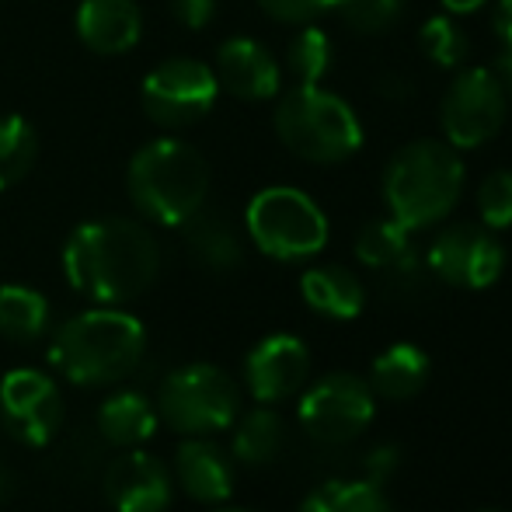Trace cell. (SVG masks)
Here are the masks:
<instances>
[{
	"instance_id": "cell-14",
	"label": "cell",
	"mask_w": 512,
	"mask_h": 512,
	"mask_svg": "<svg viewBox=\"0 0 512 512\" xmlns=\"http://www.w3.org/2000/svg\"><path fill=\"white\" fill-rule=\"evenodd\" d=\"M105 499L115 512H168L175 499V478L161 457L136 446L108 464Z\"/></svg>"
},
{
	"instance_id": "cell-9",
	"label": "cell",
	"mask_w": 512,
	"mask_h": 512,
	"mask_svg": "<svg viewBox=\"0 0 512 512\" xmlns=\"http://www.w3.org/2000/svg\"><path fill=\"white\" fill-rule=\"evenodd\" d=\"M377 394L356 373H328L317 384H310L300 398V425L317 443H349L363 436L373 422Z\"/></svg>"
},
{
	"instance_id": "cell-25",
	"label": "cell",
	"mask_w": 512,
	"mask_h": 512,
	"mask_svg": "<svg viewBox=\"0 0 512 512\" xmlns=\"http://www.w3.org/2000/svg\"><path fill=\"white\" fill-rule=\"evenodd\" d=\"M300 512H394L384 485L373 481H324L304 499Z\"/></svg>"
},
{
	"instance_id": "cell-24",
	"label": "cell",
	"mask_w": 512,
	"mask_h": 512,
	"mask_svg": "<svg viewBox=\"0 0 512 512\" xmlns=\"http://www.w3.org/2000/svg\"><path fill=\"white\" fill-rule=\"evenodd\" d=\"M49 328V300L32 286H0V335L7 342H35Z\"/></svg>"
},
{
	"instance_id": "cell-22",
	"label": "cell",
	"mask_w": 512,
	"mask_h": 512,
	"mask_svg": "<svg viewBox=\"0 0 512 512\" xmlns=\"http://www.w3.org/2000/svg\"><path fill=\"white\" fill-rule=\"evenodd\" d=\"M411 230L401 227L398 220H373L363 227L356 241V255L363 265L370 269H384V272H415L418 258H415V248L408 241Z\"/></svg>"
},
{
	"instance_id": "cell-16",
	"label": "cell",
	"mask_w": 512,
	"mask_h": 512,
	"mask_svg": "<svg viewBox=\"0 0 512 512\" xmlns=\"http://www.w3.org/2000/svg\"><path fill=\"white\" fill-rule=\"evenodd\" d=\"M175 481L192 502L220 506L234 495V464L216 443L189 436L175 453Z\"/></svg>"
},
{
	"instance_id": "cell-2",
	"label": "cell",
	"mask_w": 512,
	"mask_h": 512,
	"mask_svg": "<svg viewBox=\"0 0 512 512\" xmlns=\"http://www.w3.org/2000/svg\"><path fill=\"white\" fill-rule=\"evenodd\" d=\"M147 331L119 307H95L70 317L53 338L49 363L77 387H108L140 366Z\"/></svg>"
},
{
	"instance_id": "cell-38",
	"label": "cell",
	"mask_w": 512,
	"mask_h": 512,
	"mask_svg": "<svg viewBox=\"0 0 512 512\" xmlns=\"http://www.w3.org/2000/svg\"><path fill=\"white\" fill-rule=\"evenodd\" d=\"M0 495H4V464H0Z\"/></svg>"
},
{
	"instance_id": "cell-12",
	"label": "cell",
	"mask_w": 512,
	"mask_h": 512,
	"mask_svg": "<svg viewBox=\"0 0 512 512\" xmlns=\"http://www.w3.org/2000/svg\"><path fill=\"white\" fill-rule=\"evenodd\" d=\"M220 95L216 74L199 60H168L143 81V105L161 126H189L213 108Z\"/></svg>"
},
{
	"instance_id": "cell-30",
	"label": "cell",
	"mask_w": 512,
	"mask_h": 512,
	"mask_svg": "<svg viewBox=\"0 0 512 512\" xmlns=\"http://www.w3.org/2000/svg\"><path fill=\"white\" fill-rule=\"evenodd\" d=\"M478 213L488 230L512 227V171H492L478 189Z\"/></svg>"
},
{
	"instance_id": "cell-31",
	"label": "cell",
	"mask_w": 512,
	"mask_h": 512,
	"mask_svg": "<svg viewBox=\"0 0 512 512\" xmlns=\"http://www.w3.org/2000/svg\"><path fill=\"white\" fill-rule=\"evenodd\" d=\"M262 11L276 21H290V25H304V21L317 18V14L331 11L335 0H258Z\"/></svg>"
},
{
	"instance_id": "cell-18",
	"label": "cell",
	"mask_w": 512,
	"mask_h": 512,
	"mask_svg": "<svg viewBox=\"0 0 512 512\" xmlns=\"http://www.w3.org/2000/svg\"><path fill=\"white\" fill-rule=\"evenodd\" d=\"M161 425L157 405L140 391H115L98 408V432L105 443L119 446V450H136V446L150 443Z\"/></svg>"
},
{
	"instance_id": "cell-11",
	"label": "cell",
	"mask_w": 512,
	"mask_h": 512,
	"mask_svg": "<svg viewBox=\"0 0 512 512\" xmlns=\"http://www.w3.org/2000/svg\"><path fill=\"white\" fill-rule=\"evenodd\" d=\"M425 262L443 283L460 290H485L506 269V248L485 223H453L436 234Z\"/></svg>"
},
{
	"instance_id": "cell-37",
	"label": "cell",
	"mask_w": 512,
	"mask_h": 512,
	"mask_svg": "<svg viewBox=\"0 0 512 512\" xmlns=\"http://www.w3.org/2000/svg\"><path fill=\"white\" fill-rule=\"evenodd\" d=\"M488 0H443V7L450 14H474V11H481Z\"/></svg>"
},
{
	"instance_id": "cell-35",
	"label": "cell",
	"mask_w": 512,
	"mask_h": 512,
	"mask_svg": "<svg viewBox=\"0 0 512 512\" xmlns=\"http://www.w3.org/2000/svg\"><path fill=\"white\" fill-rule=\"evenodd\" d=\"M377 91L384 98H408L411 95V84L405 81V77H398V74H380L377 77Z\"/></svg>"
},
{
	"instance_id": "cell-3",
	"label": "cell",
	"mask_w": 512,
	"mask_h": 512,
	"mask_svg": "<svg viewBox=\"0 0 512 512\" xmlns=\"http://www.w3.org/2000/svg\"><path fill=\"white\" fill-rule=\"evenodd\" d=\"M464 192L460 150L443 140H415L391 157L384 171V199L391 220L405 230H422L453 213Z\"/></svg>"
},
{
	"instance_id": "cell-36",
	"label": "cell",
	"mask_w": 512,
	"mask_h": 512,
	"mask_svg": "<svg viewBox=\"0 0 512 512\" xmlns=\"http://www.w3.org/2000/svg\"><path fill=\"white\" fill-rule=\"evenodd\" d=\"M495 77L502 81L506 95H512V49H502V53H499V63H495Z\"/></svg>"
},
{
	"instance_id": "cell-19",
	"label": "cell",
	"mask_w": 512,
	"mask_h": 512,
	"mask_svg": "<svg viewBox=\"0 0 512 512\" xmlns=\"http://www.w3.org/2000/svg\"><path fill=\"white\" fill-rule=\"evenodd\" d=\"M300 293H304L310 310H317L324 317H335V321H352L366 304L363 283L349 269H342V265L307 269L304 279H300Z\"/></svg>"
},
{
	"instance_id": "cell-10",
	"label": "cell",
	"mask_w": 512,
	"mask_h": 512,
	"mask_svg": "<svg viewBox=\"0 0 512 512\" xmlns=\"http://www.w3.org/2000/svg\"><path fill=\"white\" fill-rule=\"evenodd\" d=\"M0 418L18 443L49 446L63 425V394L49 373L18 366L0 380Z\"/></svg>"
},
{
	"instance_id": "cell-17",
	"label": "cell",
	"mask_w": 512,
	"mask_h": 512,
	"mask_svg": "<svg viewBox=\"0 0 512 512\" xmlns=\"http://www.w3.org/2000/svg\"><path fill=\"white\" fill-rule=\"evenodd\" d=\"M140 7L133 0H84L77 11V35L102 56H119L140 42Z\"/></svg>"
},
{
	"instance_id": "cell-7",
	"label": "cell",
	"mask_w": 512,
	"mask_h": 512,
	"mask_svg": "<svg viewBox=\"0 0 512 512\" xmlns=\"http://www.w3.org/2000/svg\"><path fill=\"white\" fill-rule=\"evenodd\" d=\"M248 234L258 251L279 262H300L328 244V216L300 189L272 185L248 206Z\"/></svg>"
},
{
	"instance_id": "cell-27",
	"label": "cell",
	"mask_w": 512,
	"mask_h": 512,
	"mask_svg": "<svg viewBox=\"0 0 512 512\" xmlns=\"http://www.w3.org/2000/svg\"><path fill=\"white\" fill-rule=\"evenodd\" d=\"M418 46H422V53L429 56L436 67L453 70L467 60L471 42H467L464 28L453 21V14H436V18L425 21L422 32H418Z\"/></svg>"
},
{
	"instance_id": "cell-13",
	"label": "cell",
	"mask_w": 512,
	"mask_h": 512,
	"mask_svg": "<svg viewBox=\"0 0 512 512\" xmlns=\"http://www.w3.org/2000/svg\"><path fill=\"white\" fill-rule=\"evenodd\" d=\"M310 352L297 335H269L244 359V384L258 405H279L304 391Z\"/></svg>"
},
{
	"instance_id": "cell-34",
	"label": "cell",
	"mask_w": 512,
	"mask_h": 512,
	"mask_svg": "<svg viewBox=\"0 0 512 512\" xmlns=\"http://www.w3.org/2000/svg\"><path fill=\"white\" fill-rule=\"evenodd\" d=\"M492 28L499 35L502 49H512V0H499L492 11Z\"/></svg>"
},
{
	"instance_id": "cell-15",
	"label": "cell",
	"mask_w": 512,
	"mask_h": 512,
	"mask_svg": "<svg viewBox=\"0 0 512 512\" xmlns=\"http://www.w3.org/2000/svg\"><path fill=\"white\" fill-rule=\"evenodd\" d=\"M216 81L230 95L248 98V102H265L279 95V63L262 42L255 39H227L216 53Z\"/></svg>"
},
{
	"instance_id": "cell-20",
	"label": "cell",
	"mask_w": 512,
	"mask_h": 512,
	"mask_svg": "<svg viewBox=\"0 0 512 512\" xmlns=\"http://www.w3.org/2000/svg\"><path fill=\"white\" fill-rule=\"evenodd\" d=\"M425 380H429V356L411 342L391 345V349L373 359L370 387H373V394H380V398H387V401L415 398L425 387Z\"/></svg>"
},
{
	"instance_id": "cell-26",
	"label": "cell",
	"mask_w": 512,
	"mask_h": 512,
	"mask_svg": "<svg viewBox=\"0 0 512 512\" xmlns=\"http://www.w3.org/2000/svg\"><path fill=\"white\" fill-rule=\"evenodd\" d=\"M35 161V129L21 115L0 119V192L11 189Z\"/></svg>"
},
{
	"instance_id": "cell-1",
	"label": "cell",
	"mask_w": 512,
	"mask_h": 512,
	"mask_svg": "<svg viewBox=\"0 0 512 512\" xmlns=\"http://www.w3.org/2000/svg\"><path fill=\"white\" fill-rule=\"evenodd\" d=\"M63 272L70 286L102 307H119L154 286L161 272V248L143 223L91 220L67 237Z\"/></svg>"
},
{
	"instance_id": "cell-21",
	"label": "cell",
	"mask_w": 512,
	"mask_h": 512,
	"mask_svg": "<svg viewBox=\"0 0 512 512\" xmlns=\"http://www.w3.org/2000/svg\"><path fill=\"white\" fill-rule=\"evenodd\" d=\"M283 439H286V425L279 418V411L262 405V408H251L248 415H241V422L234 425L230 453L241 464L262 467L269 460H276V453L283 450Z\"/></svg>"
},
{
	"instance_id": "cell-6",
	"label": "cell",
	"mask_w": 512,
	"mask_h": 512,
	"mask_svg": "<svg viewBox=\"0 0 512 512\" xmlns=\"http://www.w3.org/2000/svg\"><path fill=\"white\" fill-rule=\"evenodd\" d=\"M237 384L213 363H189L168 373L157 394V415L178 436H213L237 422Z\"/></svg>"
},
{
	"instance_id": "cell-23",
	"label": "cell",
	"mask_w": 512,
	"mask_h": 512,
	"mask_svg": "<svg viewBox=\"0 0 512 512\" xmlns=\"http://www.w3.org/2000/svg\"><path fill=\"white\" fill-rule=\"evenodd\" d=\"M185 230H189V251L196 255V262L206 265V269L230 272L241 265V258H244L241 237H237V230L230 227L227 220L199 209V213L185 223Z\"/></svg>"
},
{
	"instance_id": "cell-32",
	"label": "cell",
	"mask_w": 512,
	"mask_h": 512,
	"mask_svg": "<svg viewBox=\"0 0 512 512\" xmlns=\"http://www.w3.org/2000/svg\"><path fill=\"white\" fill-rule=\"evenodd\" d=\"M171 7L185 28H203L216 14V0H171Z\"/></svg>"
},
{
	"instance_id": "cell-28",
	"label": "cell",
	"mask_w": 512,
	"mask_h": 512,
	"mask_svg": "<svg viewBox=\"0 0 512 512\" xmlns=\"http://www.w3.org/2000/svg\"><path fill=\"white\" fill-rule=\"evenodd\" d=\"M286 67L297 77V84H317L331 67V39L314 25L300 28L286 49Z\"/></svg>"
},
{
	"instance_id": "cell-4",
	"label": "cell",
	"mask_w": 512,
	"mask_h": 512,
	"mask_svg": "<svg viewBox=\"0 0 512 512\" xmlns=\"http://www.w3.org/2000/svg\"><path fill=\"white\" fill-rule=\"evenodd\" d=\"M209 168L196 147L182 140H154L136 150L129 164V196L147 220L164 227H185L203 209Z\"/></svg>"
},
{
	"instance_id": "cell-5",
	"label": "cell",
	"mask_w": 512,
	"mask_h": 512,
	"mask_svg": "<svg viewBox=\"0 0 512 512\" xmlns=\"http://www.w3.org/2000/svg\"><path fill=\"white\" fill-rule=\"evenodd\" d=\"M276 133L293 154L314 164H338L363 147V126L352 105L317 84L286 91L276 108Z\"/></svg>"
},
{
	"instance_id": "cell-8",
	"label": "cell",
	"mask_w": 512,
	"mask_h": 512,
	"mask_svg": "<svg viewBox=\"0 0 512 512\" xmlns=\"http://www.w3.org/2000/svg\"><path fill=\"white\" fill-rule=\"evenodd\" d=\"M509 112V95L495 70L485 67H464L443 95V119L446 143L457 150H474L488 143L502 129Z\"/></svg>"
},
{
	"instance_id": "cell-39",
	"label": "cell",
	"mask_w": 512,
	"mask_h": 512,
	"mask_svg": "<svg viewBox=\"0 0 512 512\" xmlns=\"http://www.w3.org/2000/svg\"><path fill=\"white\" fill-rule=\"evenodd\" d=\"M220 512H251V509H220Z\"/></svg>"
},
{
	"instance_id": "cell-29",
	"label": "cell",
	"mask_w": 512,
	"mask_h": 512,
	"mask_svg": "<svg viewBox=\"0 0 512 512\" xmlns=\"http://www.w3.org/2000/svg\"><path fill=\"white\" fill-rule=\"evenodd\" d=\"M331 11L359 35H380L394 28L405 11V0H335Z\"/></svg>"
},
{
	"instance_id": "cell-33",
	"label": "cell",
	"mask_w": 512,
	"mask_h": 512,
	"mask_svg": "<svg viewBox=\"0 0 512 512\" xmlns=\"http://www.w3.org/2000/svg\"><path fill=\"white\" fill-rule=\"evenodd\" d=\"M394 467H398V450H394V446H380V450H373L370 457H366V481L384 485Z\"/></svg>"
}]
</instances>
